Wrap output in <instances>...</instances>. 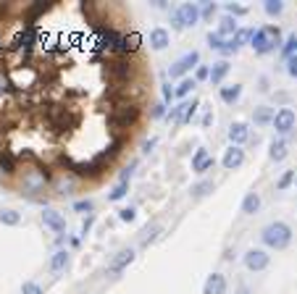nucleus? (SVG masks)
<instances>
[{
    "label": "nucleus",
    "mask_w": 297,
    "mask_h": 294,
    "mask_svg": "<svg viewBox=\"0 0 297 294\" xmlns=\"http://www.w3.org/2000/svg\"><path fill=\"white\" fill-rule=\"evenodd\" d=\"M261 239H263L266 247H271V250H284V247H289V242H292V229L284 221H273L261 231Z\"/></svg>",
    "instance_id": "f257e3e1"
},
{
    "label": "nucleus",
    "mask_w": 297,
    "mask_h": 294,
    "mask_svg": "<svg viewBox=\"0 0 297 294\" xmlns=\"http://www.w3.org/2000/svg\"><path fill=\"white\" fill-rule=\"evenodd\" d=\"M279 45H282L279 27H261L258 32H253V50L258 55H266L271 50H276Z\"/></svg>",
    "instance_id": "f03ea898"
},
{
    "label": "nucleus",
    "mask_w": 297,
    "mask_h": 294,
    "mask_svg": "<svg viewBox=\"0 0 297 294\" xmlns=\"http://www.w3.org/2000/svg\"><path fill=\"white\" fill-rule=\"evenodd\" d=\"M200 8L197 3H181L176 11H174V27L176 29H184V27H195L197 18H200Z\"/></svg>",
    "instance_id": "7ed1b4c3"
},
{
    "label": "nucleus",
    "mask_w": 297,
    "mask_h": 294,
    "mask_svg": "<svg viewBox=\"0 0 297 294\" xmlns=\"http://www.w3.org/2000/svg\"><path fill=\"white\" fill-rule=\"evenodd\" d=\"M200 63V53L197 50H192V53H187V55H181L176 63H171V69H169V76L171 79H179V76H184L187 71H192L195 66Z\"/></svg>",
    "instance_id": "20e7f679"
},
{
    "label": "nucleus",
    "mask_w": 297,
    "mask_h": 294,
    "mask_svg": "<svg viewBox=\"0 0 297 294\" xmlns=\"http://www.w3.org/2000/svg\"><path fill=\"white\" fill-rule=\"evenodd\" d=\"M137 116H140V110H137L134 105H119V108H113V113H110V124L116 129H124V126L134 124Z\"/></svg>",
    "instance_id": "39448f33"
},
{
    "label": "nucleus",
    "mask_w": 297,
    "mask_h": 294,
    "mask_svg": "<svg viewBox=\"0 0 297 294\" xmlns=\"http://www.w3.org/2000/svg\"><path fill=\"white\" fill-rule=\"evenodd\" d=\"M294 121H297V116H294L292 108H282V110L273 113V129L279 134H289L294 129Z\"/></svg>",
    "instance_id": "423d86ee"
},
{
    "label": "nucleus",
    "mask_w": 297,
    "mask_h": 294,
    "mask_svg": "<svg viewBox=\"0 0 297 294\" xmlns=\"http://www.w3.org/2000/svg\"><path fill=\"white\" fill-rule=\"evenodd\" d=\"M268 252L266 250H247L245 252V265L247 270H266L268 268Z\"/></svg>",
    "instance_id": "0eeeda50"
},
{
    "label": "nucleus",
    "mask_w": 297,
    "mask_h": 294,
    "mask_svg": "<svg viewBox=\"0 0 297 294\" xmlns=\"http://www.w3.org/2000/svg\"><path fill=\"white\" fill-rule=\"evenodd\" d=\"M34 37H37V27H34V24H27L24 32L13 40V48H16V50H32Z\"/></svg>",
    "instance_id": "6e6552de"
},
{
    "label": "nucleus",
    "mask_w": 297,
    "mask_h": 294,
    "mask_svg": "<svg viewBox=\"0 0 297 294\" xmlns=\"http://www.w3.org/2000/svg\"><path fill=\"white\" fill-rule=\"evenodd\" d=\"M42 223L48 226V229H53L55 234H61V231H66V218H63V213H58V210H45L42 213Z\"/></svg>",
    "instance_id": "1a4fd4ad"
},
{
    "label": "nucleus",
    "mask_w": 297,
    "mask_h": 294,
    "mask_svg": "<svg viewBox=\"0 0 297 294\" xmlns=\"http://www.w3.org/2000/svg\"><path fill=\"white\" fill-rule=\"evenodd\" d=\"M242 163H245V150L237 147V145H232L229 150H226V155H224V168H226V171H234V168H239Z\"/></svg>",
    "instance_id": "9d476101"
},
{
    "label": "nucleus",
    "mask_w": 297,
    "mask_h": 294,
    "mask_svg": "<svg viewBox=\"0 0 297 294\" xmlns=\"http://www.w3.org/2000/svg\"><path fill=\"white\" fill-rule=\"evenodd\" d=\"M195 108H197V100H192V103H181V105H176V108L171 110V119H174L176 124H187V121L195 116Z\"/></svg>",
    "instance_id": "9b49d317"
},
{
    "label": "nucleus",
    "mask_w": 297,
    "mask_h": 294,
    "mask_svg": "<svg viewBox=\"0 0 297 294\" xmlns=\"http://www.w3.org/2000/svg\"><path fill=\"white\" fill-rule=\"evenodd\" d=\"M132 260H134V250H121V252H116V258L110 260L108 270L110 273H121L126 265H132Z\"/></svg>",
    "instance_id": "f8f14e48"
},
{
    "label": "nucleus",
    "mask_w": 297,
    "mask_h": 294,
    "mask_svg": "<svg viewBox=\"0 0 297 294\" xmlns=\"http://www.w3.org/2000/svg\"><path fill=\"white\" fill-rule=\"evenodd\" d=\"M229 140H232V145L242 147V145L250 140V129H247V124H242V121L232 124V126H229Z\"/></svg>",
    "instance_id": "ddd939ff"
},
{
    "label": "nucleus",
    "mask_w": 297,
    "mask_h": 294,
    "mask_svg": "<svg viewBox=\"0 0 297 294\" xmlns=\"http://www.w3.org/2000/svg\"><path fill=\"white\" fill-rule=\"evenodd\" d=\"M45 182H48V173H45V171H29V173L24 176V189L40 192V189L45 187Z\"/></svg>",
    "instance_id": "4468645a"
},
{
    "label": "nucleus",
    "mask_w": 297,
    "mask_h": 294,
    "mask_svg": "<svg viewBox=\"0 0 297 294\" xmlns=\"http://www.w3.org/2000/svg\"><path fill=\"white\" fill-rule=\"evenodd\" d=\"M202 294H226V279L221 273H211L202 286Z\"/></svg>",
    "instance_id": "2eb2a0df"
},
{
    "label": "nucleus",
    "mask_w": 297,
    "mask_h": 294,
    "mask_svg": "<svg viewBox=\"0 0 297 294\" xmlns=\"http://www.w3.org/2000/svg\"><path fill=\"white\" fill-rule=\"evenodd\" d=\"M211 166H213V158H211V152L205 150V147H200V150L195 152V158H192V171L202 173V171H208Z\"/></svg>",
    "instance_id": "dca6fc26"
},
{
    "label": "nucleus",
    "mask_w": 297,
    "mask_h": 294,
    "mask_svg": "<svg viewBox=\"0 0 297 294\" xmlns=\"http://www.w3.org/2000/svg\"><path fill=\"white\" fill-rule=\"evenodd\" d=\"M53 187L58 194H71L74 187H77V179L74 176H68V173H61L58 179H53Z\"/></svg>",
    "instance_id": "f3484780"
},
{
    "label": "nucleus",
    "mask_w": 297,
    "mask_h": 294,
    "mask_svg": "<svg viewBox=\"0 0 297 294\" xmlns=\"http://www.w3.org/2000/svg\"><path fill=\"white\" fill-rule=\"evenodd\" d=\"M169 42H171V37H169V32H166L163 27H155V29L150 32V45H153L155 50H166Z\"/></svg>",
    "instance_id": "a211bd4d"
},
{
    "label": "nucleus",
    "mask_w": 297,
    "mask_h": 294,
    "mask_svg": "<svg viewBox=\"0 0 297 294\" xmlns=\"http://www.w3.org/2000/svg\"><path fill=\"white\" fill-rule=\"evenodd\" d=\"M108 76L110 79H126V76H132V63H126V61L108 63Z\"/></svg>",
    "instance_id": "6ab92c4d"
},
{
    "label": "nucleus",
    "mask_w": 297,
    "mask_h": 294,
    "mask_svg": "<svg viewBox=\"0 0 297 294\" xmlns=\"http://www.w3.org/2000/svg\"><path fill=\"white\" fill-rule=\"evenodd\" d=\"M287 152H289V150H287V142H284V140H273V142H271V150H268V158H271L273 163H282L284 158H287Z\"/></svg>",
    "instance_id": "aec40b11"
},
{
    "label": "nucleus",
    "mask_w": 297,
    "mask_h": 294,
    "mask_svg": "<svg viewBox=\"0 0 297 294\" xmlns=\"http://www.w3.org/2000/svg\"><path fill=\"white\" fill-rule=\"evenodd\" d=\"M229 69H232V66H229V61H218V63H213V69H211V84H221L224 82V76L226 74H229Z\"/></svg>",
    "instance_id": "412c9836"
},
{
    "label": "nucleus",
    "mask_w": 297,
    "mask_h": 294,
    "mask_svg": "<svg viewBox=\"0 0 297 294\" xmlns=\"http://www.w3.org/2000/svg\"><path fill=\"white\" fill-rule=\"evenodd\" d=\"M258 208H261L258 192H247L245 200H242V213H245V215H253V213H258Z\"/></svg>",
    "instance_id": "4be33fe9"
},
{
    "label": "nucleus",
    "mask_w": 297,
    "mask_h": 294,
    "mask_svg": "<svg viewBox=\"0 0 297 294\" xmlns=\"http://www.w3.org/2000/svg\"><path fill=\"white\" fill-rule=\"evenodd\" d=\"M140 42H142V37L137 34V32H129V34H124V40H121V53H134L137 48H140Z\"/></svg>",
    "instance_id": "5701e85b"
},
{
    "label": "nucleus",
    "mask_w": 297,
    "mask_h": 294,
    "mask_svg": "<svg viewBox=\"0 0 297 294\" xmlns=\"http://www.w3.org/2000/svg\"><path fill=\"white\" fill-rule=\"evenodd\" d=\"M253 121H255L258 126L273 124V110H271L268 105H261V108H255V113H253Z\"/></svg>",
    "instance_id": "b1692460"
},
{
    "label": "nucleus",
    "mask_w": 297,
    "mask_h": 294,
    "mask_svg": "<svg viewBox=\"0 0 297 294\" xmlns=\"http://www.w3.org/2000/svg\"><path fill=\"white\" fill-rule=\"evenodd\" d=\"M239 95H242V84H232V87H221V100L224 103H237L239 100Z\"/></svg>",
    "instance_id": "393cba45"
},
{
    "label": "nucleus",
    "mask_w": 297,
    "mask_h": 294,
    "mask_svg": "<svg viewBox=\"0 0 297 294\" xmlns=\"http://www.w3.org/2000/svg\"><path fill=\"white\" fill-rule=\"evenodd\" d=\"M218 34H221V37H226V34L234 37V34H237V21H234L232 16H224L221 24H218Z\"/></svg>",
    "instance_id": "a878e982"
},
{
    "label": "nucleus",
    "mask_w": 297,
    "mask_h": 294,
    "mask_svg": "<svg viewBox=\"0 0 297 294\" xmlns=\"http://www.w3.org/2000/svg\"><path fill=\"white\" fill-rule=\"evenodd\" d=\"M0 223L3 226H18L21 223V215L11 208H0Z\"/></svg>",
    "instance_id": "bb28decb"
},
{
    "label": "nucleus",
    "mask_w": 297,
    "mask_h": 294,
    "mask_svg": "<svg viewBox=\"0 0 297 294\" xmlns=\"http://www.w3.org/2000/svg\"><path fill=\"white\" fill-rule=\"evenodd\" d=\"M68 265V252L66 250H58L53 258H50V270H55V273H58V270H63Z\"/></svg>",
    "instance_id": "cd10ccee"
},
{
    "label": "nucleus",
    "mask_w": 297,
    "mask_h": 294,
    "mask_svg": "<svg viewBox=\"0 0 297 294\" xmlns=\"http://www.w3.org/2000/svg\"><path fill=\"white\" fill-rule=\"evenodd\" d=\"M195 87H197V82H195V79H190V76H187V79H181V84L174 89V97H187Z\"/></svg>",
    "instance_id": "c85d7f7f"
},
{
    "label": "nucleus",
    "mask_w": 297,
    "mask_h": 294,
    "mask_svg": "<svg viewBox=\"0 0 297 294\" xmlns=\"http://www.w3.org/2000/svg\"><path fill=\"white\" fill-rule=\"evenodd\" d=\"M0 168H3L6 173H13V171H16V161H13V155H8L6 150L0 152Z\"/></svg>",
    "instance_id": "c756f323"
},
{
    "label": "nucleus",
    "mask_w": 297,
    "mask_h": 294,
    "mask_svg": "<svg viewBox=\"0 0 297 294\" xmlns=\"http://www.w3.org/2000/svg\"><path fill=\"white\" fill-rule=\"evenodd\" d=\"M126 189H129V182H119L116 187H113V189L108 192V200H110V202H116V200H121V197L126 194Z\"/></svg>",
    "instance_id": "7c9ffc66"
},
{
    "label": "nucleus",
    "mask_w": 297,
    "mask_h": 294,
    "mask_svg": "<svg viewBox=\"0 0 297 294\" xmlns=\"http://www.w3.org/2000/svg\"><path fill=\"white\" fill-rule=\"evenodd\" d=\"M213 182H200L197 187H192V197H205V194H208V192H213Z\"/></svg>",
    "instance_id": "2f4dec72"
},
{
    "label": "nucleus",
    "mask_w": 297,
    "mask_h": 294,
    "mask_svg": "<svg viewBox=\"0 0 297 294\" xmlns=\"http://www.w3.org/2000/svg\"><path fill=\"white\" fill-rule=\"evenodd\" d=\"M263 8H266L268 16H279V13L284 11V3H279V0H266V6H263Z\"/></svg>",
    "instance_id": "473e14b6"
},
{
    "label": "nucleus",
    "mask_w": 297,
    "mask_h": 294,
    "mask_svg": "<svg viewBox=\"0 0 297 294\" xmlns=\"http://www.w3.org/2000/svg\"><path fill=\"white\" fill-rule=\"evenodd\" d=\"M21 294H45V291H42V286L37 281H24L21 284Z\"/></svg>",
    "instance_id": "72a5a7b5"
},
{
    "label": "nucleus",
    "mask_w": 297,
    "mask_h": 294,
    "mask_svg": "<svg viewBox=\"0 0 297 294\" xmlns=\"http://www.w3.org/2000/svg\"><path fill=\"white\" fill-rule=\"evenodd\" d=\"M224 42H226V40H224L218 32H211V34H208V45H211L213 50H218V53H221V48H224Z\"/></svg>",
    "instance_id": "f704fd0d"
},
{
    "label": "nucleus",
    "mask_w": 297,
    "mask_h": 294,
    "mask_svg": "<svg viewBox=\"0 0 297 294\" xmlns=\"http://www.w3.org/2000/svg\"><path fill=\"white\" fill-rule=\"evenodd\" d=\"M232 40H234V45L239 48V45H245L247 40H253V32H250V29H237V34H234Z\"/></svg>",
    "instance_id": "c9c22d12"
},
{
    "label": "nucleus",
    "mask_w": 297,
    "mask_h": 294,
    "mask_svg": "<svg viewBox=\"0 0 297 294\" xmlns=\"http://www.w3.org/2000/svg\"><path fill=\"white\" fill-rule=\"evenodd\" d=\"M92 200H79V202H74V210H79V213H92Z\"/></svg>",
    "instance_id": "e433bc0d"
},
{
    "label": "nucleus",
    "mask_w": 297,
    "mask_h": 294,
    "mask_svg": "<svg viewBox=\"0 0 297 294\" xmlns=\"http://www.w3.org/2000/svg\"><path fill=\"white\" fill-rule=\"evenodd\" d=\"M287 74H289L292 79H297V55H289V58H287Z\"/></svg>",
    "instance_id": "4c0bfd02"
},
{
    "label": "nucleus",
    "mask_w": 297,
    "mask_h": 294,
    "mask_svg": "<svg viewBox=\"0 0 297 294\" xmlns=\"http://www.w3.org/2000/svg\"><path fill=\"white\" fill-rule=\"evenodd\" d=\"M119 218L126 221V223H132V221L137 218V210H134V208H124V210H119Z\"/></svg>",
    "instance_id": "58836bf2"
},
{
    "label": "nucleus",
    "mask_w": 297,
    "mask_h": 294,
    "mask_svg": "<svg viewBox=\"0 0 297 294\" xmlns=\"http://www.w3.org/2000/svg\"><path fill=\"white\" fill-rule=\"evenodd\" d=\"M294 48H297V34H292V37L287 40V45H284V48H282V53H284V55L289 58V53H292Z\"/></svg>",
    "instance_id": "ea45409f"
},
{
    "label": "nucleus",
    "mask_w": 297,
    "mask_h": 294,
    "mask_svg": "<svg viewBox=\"0 0 297 294\" xmlns=\"http://www.w3.org/2000/svg\"><path fill=\"white\" fill-rule=\"evenodd\" d=\"M208 76H211V69H208V66H197V71H195V82L208 79Z\"/></svg>",
    "instance_id": "a19ab883"
},
{
    "label": "nucleus",
    "mask_w": 297,
    "mask_h": 294,
    "mask_svg": "<svg viewBox=\"0 0 297 294\" xmlns=\"http://www.w3.org/2000/svg\"><path fill=\"white\" fill-rule=\"evenodd\" d=\"M292 179H294V171H287V173H284V176L279 179V189H287Z\"/></svg>",
    "instance_id": "79ce46f5"
},
{
    "label": "nucleus",
    "mask_w": 297,
    "mask_h": 294,
    "mask_svg": "<svg viewBox=\"0 0 297 294\" xmlns=\"http://www.w3.org/2000/svg\"><path fill=\"white\" fill-rule=\"evenodd\" d=\"M163 113H166V103L153 105V119H163Z\"/></svg>",
    "instance_id": "37998d69"
},
{
    "label": "nucleus",
    "mask_w": 297,
    "mask_h": 294,
    "mask_svg": "<svg viewBox=\"0 0 297 294\" xmlns=\"http://www.w3.org/2000/svg\"><path fill=\"white\" fill-rule=\"evenodd\" d=\"M134 166H137V163H129V166L121 171V179H119V182H129V179H132V171H134Z\"/></svg>",
    "instance_id": "c03bdc74"
},
{
    "label": "nucleus",
    "mask_w": 297,
    "mask_h": 294,
    "mask_svg": "<svg viewBox=\"0 0 297 294\" xmlns=\"http://www.w3.org/2000/svg\"><path fill=\"white\" fill-rule=\"evenodd\" d=\"M226 11H229V16H242L245 13V8H239V6H226Z\"/></svg>",
    "instance_id": "a18cd8bd"
},
{
    "label": "nucleus",
    "mask_w": 297,
    "mask_h": 294,
    "mask_svg": "<svg viewBox=\"0 0 297 294\" xmlns=\"http://www.w3.org/2000/svg\"><path fill=\"white\" fill-rule=\"evenodd\" d=\"M155 231H158V226H153V229H147V231H145V234H147V237H145V239H142V244H150V239H153V237H155Z\"/></svg>",
    "instance_id": "49530a36"
},
{
    "label": "nucleus",
    "mask_w": 297,
    "mask_h": 294,
    "mask_svg": "<svg viewBox=\"0 0 297 294\" xmlns=\"http://www.w3.org/2000/svg\"><path fill=\"white\" fill-rule=\"evenodd\" d=\"M171 97H174V89H171V87H169V84H166V87H163V100H166V103H169V100H171Z\"/></svg>",
    "instance_id": "de8ad7c7"
},
{
    "label": "nucleus",
    "mask_w": 297,
    "mask_h": 294,
    "mask_svg": "<svg viewBox=\"0 0 297 294\" xmlns=\"http://www.w3.org/2000/svg\"><path fill=\"white\" fill-rule=\"evenodd\" d=\"M213 11H216V6H213V3H208V6L202 8V16H213Z\"/></svg>",
    "instance_id": "09e8293b"
},
{
    "label": "nucleus",
    "mask_w": 297,
    "mask_h": 294,
    "mask_svg": "<svg viewBox=\"0 0 297 294\" xmlns=\"http://www.w3.org/2000/svg\"><path fill=\"white\" fill-rule=\"evenodd\" d=\"M153 147H155V140H147V142H145V145H142V150H145V152H150V150H153Z\"/></svg>",
    "instance_id": "8fccbe9b"
},
{
    "label": "nucleus",
    "mask_w": 297,
    "mask_h": 294,
    "mask_svg": "<svg viewBox=\"0 0 297 294\" xmlns=\"http://www.w3.org/2000/svg\"><path fill=\"white\" fill-rule=\"evenodd\" d=\"M237 294H250V291H247V286H242V289H239Z\"/></svg>",
    "instance_id": "3c124183"
}]
</instances>
